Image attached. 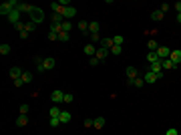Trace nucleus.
Listing matches in <instances>:
<instances>
[{"label": "nucleus", "mask_w": 181, "mask_h": 135, "mask_svg": "<svg viewBox=\"0 0 181 135\" xmlns=\"http://www.w3.org/2000/svg\"><path fill=\"white\" fill-rule=\"evenodd\" d=\"M18 6H20L18 0H8V2H2V4H0V14H2V16H8L10 12H12L14 8H18Z\"/></svg>", "instance_id": "f257e3e1"}, {"label": "nucleus", "mask_w": 181, "mask_h": 135, "mask_svg": "<svg viewBox=\"0 0 181 135\" xmlns=\"http://www.w3.org/2000/svg\"><path fill=\"white\" fill-rule=\"evenodd\" d=\"M30 22H34V24H40V22H44V10L42 8H34L32 10V14H30Z\"/></svg>", "instance_id": "f03ea898"}, {"label": "nucleus", "mask_w": 181, "mask_h": 135, "mask_svg": "<svg viewBox=\"0 0 181 135\" xmlns=\"http://www.w3.org/2000/svg\"><path fill=\"white\" fill-rule=\"evenodd\" d=\"M149 71L151 73H155L159 79L163 77V65H161V61H157V63H153V65H149Z\"/></svg>", "instance_id": "7ed1b4c3"}, {"label": "nucleus", "mask_w": 181, "mask_h": 135, "mask_svg": "<svg viewBox=\"0 0 181 135\" xmlns=\"http://www.w3.org/2000/svg\"><path fill=\"white\" fill-rule=\"evenodd\" d=\"M157 57H159V61H165V58H169V54H171V48H167V47H159L157 51Z\"/></svg>", "instance_id": "20e7f679"}, {"label": "nucleus", "mask_w": 181, "mask_h": 135, "mask_svg": "<svg viewBox=\"0 0 181 135\" xmlns=\"http://www.w3.org/2000/svg\"><path fill=\"white\" fill-rule=\"evenodd\" d=\"M22 69H20V67H12V69H10V71H8V75H10V79H12V81H16V79H22Z\"/></svg>", "instance_id": "39448f33"}, {"label": "nucleus", "mask_w": 181, "mask_h": 135, "mask_svg": "<svg viewBox=\"0 0 181 135\" xmlns=\"http://www.w3.org/2000/svg\"><path fill=\"white\" fill-rule=\"evenodd\" d=\"M6 18H8L10 22H12V24L16 26V24L20 22V10H18V8H14V10H12V12H10L8 16H6Z\"/></svg>", "instance_id": "423d86ee"}, {"label": "nucleus", "mask_w": 181, "mask_h": 135, "mask_svg": "<svg viewBox=\"0 0 181 135\" xmlns=\"http://www.w3.org/2000/svg\"><path fill=\"white\" fill-rule=\"evenodd\" d=\"M169 61H171L175 67H179V63H181V51H171V54H169Z\"/></svg>", "instance_id": "0eeeda50"}, {"label": "nucleus", "mask_w": 181, "mask_h": 135, "mask_svg": "<svg viewBox=\"0 0 181 135\" xmlns=\"http://www.w3.org/2000/svg\"><path fill=\"white\" fill-rule=\"evenodd\" d=\"M54 65H57V61H54L53 57H46L42 61V67H44V71H53L54 69Z\"/></svg>", "instance_id": "6e6552de"}, {"label": "nucleus", "mask_w": 181, "mask_h": 135, "mask_svg": "<svg viewBox=\"0 0 181 135\" xmlns=\"http://www.w3.org/2000/svg\"><path fill=\"white\" fill-rule=\"evenodd\" d=\"M72 16H76V8H75V6H68V8H65V10H62V18L71 20Z\"/></svg>", "instance_id": "1a4fd4ad"}, {"label": "nucleus", "mask_w": 181, "mask_h": 135, "mask_svg": "<svg viewBox=\"0 0 181 135\" xmlns=\"http://www.w3.org/2000/svg\"><path fill=\"white\" fill-rule=\"evenodd\" d=\"M50 99H53V103H62V99H65V93H62L61 89H57V91H53Z\"/></svg>", "instance_id": "9d476101"}, {"label": "nucleus", "mask_w": 181, "mask_h": 135, "mask_svg": "<svg viewBox=\"0 0 181 135\" xmlns=\"http://www.w3.org/2000/svg\"><path fill=\"white\" fill-rule=\"evenodd\" d=\"M36 8V6H32V4H28V2H22V4L18 6V10L20 12H26V14H32V10Z\"/></svg>", "instance_id": "9b49d317"}, {"label": "nucleus", "mask_w": 181, "mask_h": 135, "mask_svg": "<svg viewBox=\"0 0 181 135\" xmlns=\"http://www.w3.org/2000/svg\"><path fill=\"white\" fill-rule=\"evenodd\" d=\"M109 54H111V53L107 51V48H101V47H99V48H97V53H95V57L99 58V61H105V58L109 57Z\"/></svg>", "instance_id": "f8f14e48"}, {"label": "nucleus", "mask_w": 181, "mask_h": 135, "mask_svg": "<svg viewBox=\"0 0 181 135\" xmlns=\"http://www.w3.org/2000/svg\"><path fill=\"white\" fill-rule=\"evenodd\" d=\"M139 77V71L135 67H127V79L129 81H135V79Z\"/></svg>", "instance_id": "ddd939ff"}, {"label": "nucleus", "mask_w": 181, "mask_h": 135, "mask_svg": "<svg viewBox=\"0 0 181 135\" xmlns=\"http://www.w3.org/2000/svg\"><path fill=\"white\" fill-rule=\"evenodd\" d=\"M105 117H95V119H93V127H95V129H103V127H105Z\"/></svg>", "instance_id": "4468645a"}, {"label": "nucleus", "mask_w": 181, "mask_h": 135, "mask_svg": "<svg viewBox=\"0 0 181 135\" xmlns=\"http://www.w3.org/2000/svg\"><path fill=\"white\" fill-rule=\"evenodd\" d=\"M113 47H115L113 39H101V48H107V51H111Z\"/></svg>", "instance_id": "2eb2a0df"}, {"label": "nucleus", "mask_w": 181, "mask_h": 135, "mask_svg": "<svg viewBox=\"0 0 181 135\" xmlns=\"http://www.w3.org/2000/svg\"><path fill=\"white\" fill-rule=\"evenodd\" d=\"M145 83H155V81H159V77H157V75H155V73H151V71H147V73H145Z\"/></svg>", "instance_id": "dca6fc26"}, {"label": "nucleus", "mask_w": 181, "mask_h": 135, "mask_svg": "<svg viewBox=\"0 0 181 135\" xmlns=\"http://www.w3.org/2000/svg\"><path fill=\"white\" fill-rule=\"evenodd\" d=\"M101 22H89V34H99Z\"/></svg>", "instance_id": "f3484780"}, {"label": "nucleus", "mask_w": 181, "mask_h": 135, "mask_svg": "<svg viewBox=\"0 0 181 135\" xmlns=\"http://www.w3.org/2000/svg\"><path fill=\"white\" fill-rule=\"evenodd\" d=\"M157 61H159L157 53H155V51H149V54H147V63H149V65H153V63H157Z\"/></svg>", "instance_id": "a211bd4d"}, {"label": "nucleus", "mask_w": 181, "mask_h": 135, "mask_svg": "<svg viewBox=\"0 0 181 135\" xmlns=\"http://www.w3.org/2000/svg\"><path fill=\"white\" fill-rule=\"evenodd\" d=\"M161 65H163V71H173V69H177L175 65L169 61V58H165V61H161Z\"/></svg>", "instance_id": "6ab92c4d"}, {"label": "nucleus", "mask_w": 181, "mask_h": 135, "mask_svg": "<svg viewBox=\"0 0 181 135\" xmlns=\"http://www.w3.org/2000/svg\"><path fill=\"white\" fill-rule=\"evenodd\" d=\"M61 113H62V109H61V107L53 105V107H50V111H48V115H50V117H61Z\"/></svg>", "instance_id": "aec40b11"}, {"label": "nucleus", "mask_w": 181, "mask_h": 135, "mask_svg": "<svg viewBox=\"0 0 181 135\" xmlns=\"http://www.w3.org/2000/svg\"><path fill=\"white\" fill-rule=\"evenodd\" d=\"M28 123V115H18V119H16V127H24Z\"/></svg>", "instance_id": "412c9836"}, {"label": "nucleus", "mask_w": 181, "mask_h": 135, "mask_svg": "<svg viewBox=\"0 0 181 135\" xmlns=\"http://www.w3.org/2000/svg\"><path fill=\"white\" fill-rule=\"evenodd\" d=\"M71 28H72V22H68V20H65V22L61 24V32H71Z\"/></svg>", "instance_id": "4be33fe9"}, {"label": "nucleus", "mask_w": 181, "mask_h": 135, "mask_svg": "<svg viewBox=\"0 0 181 135\" xmlns=\"http://www.w3.org/2000/svg\"><path fill=\"white\" fill-rule=\"evenodd\" d=\"M163 16H165V14H163L161 10H153V12H151V18L155 20V22H159V20H163Z\"/></svg>", "instance_id": "5701e85b"}, {"label": "nucleus", "mask_w": 181, "mask_h": 135, "mask_svg": "<svg viewBox=\"0 0 181 135\" xmlns=\"http://www.w3.org/2000/svg\"><path fill=\"white\" fill-rule=\"evenodd\" d=\"M22 83H24V85H28V83H32V73L24 71V73H22Z\"/></svg>", "instance_id": "b1692460"}, {"label": "nucleus", "mask_w": 181, "mask_h": 135, "mask_svg": "<svg viewBox=\"0 0 181 135\" xmlns=\"http://www.w3.org/2000/svg\"><path fill=\"white\" fill-rule=\"evenodd\" d=\"M129 85H133V87H143V85H145V79L143 77H137L135 81H129Z\"/></svg>", "instance_id": "393cba45"}, {"label": "nucleus", "mask_w": 181, "mask_h": 135, "mask_svg": "<svg viewBox=\"0 0 181 135\" xmlns=\"http://www.w3.org/2000/svg\"><path fill=\"white\" fill-rule=\"evenodd\" d=\"M58 119H61V123H68V121H71L72 117H71V113H68V111H62Z\"/></svg>", "instance_id": "a878e982"}, {"label": "nucleus", "mask_w": 181, "mask_h": 135, "mask_svg": "<svg viewBox=\"0 0 181 135\" xmlns=\"http://www.w3.org/2000/svg\"><path fill=\"white\" fill-rule=\"evenodd\" d=\"M97 48L93 47V44H85V54H90V57H95Z\"/></svg>", "instance_id": "bb28decb"}, {"label": "nucleus", "mask_w": 181, "mask_h": 135, "mask_svg": "<svg viewBox=\"0 0 181 135\" xmlns=\"http://www.w3.org/2000/svg\"><path fill=\"white\" fill-rule=\"evenodd\" d=\"M79 30H81V32H89V22H87V20H81V22H79Z\"/></svg>", "instance_id": "cd10ccee"}, {"label": "nucleus", "mask_w": 181, "mask_h": 135, "mask_svg": "<svg viewBox=\"0 0 181 135\" xmlns=\"http://www.w3.org/2000/svg\"><path fill=\"white\" fill-rule=\"evenodd\" d=\"M147 47H149V51H157V48H159V44H157V40H155V39H149Z\"/></svg>", "instance_id": "c85d7f7f"}, {"label": "nucleus", "mask_w": 181, "mask_h": 135, "mask_svg": "<svg viewBox=\"0 0 181 135\" xmlns=\"http://www.w3.org/2000/svg\"><path fill=\"white\" fill-rule=\"evenodd\" d=\"M34 28H36V24H34V22H24V30H26V32H28V34L32 32Z\"/></svg>", "instance_id": "c756f323"}, {"label": "nucleus", "mask_w": 181, "mask_h": 135, "mask_svg": "<svg viewBox=\"0 0 181 135\" xmlns=\"http://www.w3.org/2000/svg\"><path fill=\"white\" fill-rule=\"evenodd\" d=\"M8 53H10V44L2 43V44H0V54H8Z\"/></svg>", "instance_id": "7c9ffc66"}, {"label": "nucleus", "mask_w": 181, "mask_h": 135, "mask_svg": "<svg viewBox=\"0 0 181 135\" xmlns=\"http://www.w3.org/2000/svg\"><path fill=\"white\" fill-rule=\"evenodd\" d=\"M113 43H115V44H119V47H123V43H125V36L117 34V36H113Z\"/></svg>", "instance_id": "2f4dec72"}, {"label": "nucleus", "mask_w": 181, "mask_h": 135, "mask_svg": "<svg viewBox=\"0 0 181 135\" xmlns=\"http://www.w3.org/2000/svg\"><path fill=\"white\" fill-rule=\"evenodd\" d=\"M109 53H111V54H121V53H123V47H119V44H115V47L111 48Z\"/></svg>", "instance_id": "473e14b6"}, {"label": "nucleus", "mask_w": 181, "mask_h": 135, "mask_svg": "<svg viewBox=\"0 0 181 135\" xmlns=\"http://www.w3.org/2000/svg\"><path fill=\"white\" fill-rule=\"evenodd\" d=\"M28 103H22V105H20V115H28Z\"/></svg>", "instance_id": "72a5a7b5"}, {"label": "nucleus", "mask_w": 181, "mask_h": 135, "mask_svg": "<svg viewBox=\"0 0 181 135\" xmlns=\"http://www.w3.org/2000/svg\"><path fill=\"white\" fill-rule=\"evenodd\" d=\"M58 125H61V119H58V117H50V127L54 129V127H58Z\"/></svg>", "instance_id": "f704fd0d"}, {"label": "nucleus", "mask_w": 181, "mask_h": 135, "mask_svg": "<svg viewBox=\"0 0 181 135\" xmlns=\"http://www.w3.org/2000/svg\"><path fill=\"white\" fill-rule=\"evenodd\" d=\"M72 93H65V99H62V103H72Z\"/></svg>", "instance_id": "c9c22d12"}, {"label": "nucleus", "mask_w": 181, "mask_h": 135, "mask_svg": "<svg viewBox=\"0 0 181 135\" xmlns=\"http://www.w3.org/2000/svg\"><path fill=\"white\" fill-rule=\"evenodd\" d=\"M58 40H61V43H67L68 40V32H61L58 34Z\"/></svg>", "instance_id": "e433bc0d"}, {"label": "nucleus", "mask_w": 181, "mask_h": 135, "mask_svg": "<svg viewBox=\"0 0 181 135\" xmlns=\"http://www.w3.org/2000/svg\"><path fill=\"white\" fill-rule=\"evenodd\" d=\"M99 63H101V61H99L97 57H90V61H89V65H90V67H97Z\"/></svg>", "instance_id": "4c0bfd02"}, {"label": "nucleus", "mask_w": 181, "mask_h": 135, "mask_svg": "<svg viewBox=\"0 0 181 135\" xmlns=\"http://www.w3.org/2000/svg\"><path fill=\"white\" fill-rule=\"evenodd\" d=\"M169 8H171V4H167V2H165V4H161V8H159V10H161L163 14H165V12H167Z\"/></svg>", "instance_id": "58836bf2"}, {"label": "nucleus", "mask_w": 181, "mask_h": 135, "mask_svg": "<svg viewBox=\"0 0 181 135\" xmlns=\"http://www.w3.org/2000/svg\"><path fill=\"white\" fill-rule=\"evenodd\" d=\"M165 135H179V133H177L175 127H171V129H167V131H165Z\"/></svg>", "instance_id": "ea45409f"}, {"label": "nucleus", "mask_w": 181, "mask_h": 135, "mask_svg": "<svg viewBox=\"0 0 181 135\" xmlns=\"http://www.w3.org/2000/svg\"><path fill=\"white\" fill-rule=\"evenodd\" d=\"M48 39L50 40H58V34L57 32H48Z\"/></svg>", "instance_id": "a19ab883"}, {"label": "nucleus", "mask_w": 181, "mask_h": 135, "mask_svg": "<svg viewBox=\"0 0 181 135\" xmlns=\"http://www.w3.org/2000/svg\"><path fill=\"white\" fill-rule=\"evenodd\" d=\"M173 8H175V10H177V14H179V12H181V0H179V2H175V4H173Z\"/></svg>", "instance_id": "79ce46f5"}, {"label": "nucleus", "mask_w": 181, "mask_h": 135, "mask_svg": "<svg viewBox=\"0 0 181 135\" xmlns=\"http://www.w3.org/2000/svg\"><path fill=\"white\" fill-rule=\"evenodd\" d=\"M90 40H93V43H99L101 36H99V34H90Z\"/></svg>", "instance_id": "37998d69"}, {"label": "nucleus", "mask_w": 181, "mask_h": 135, "mask_svg": "<svg viewBox=\"0 0 181 135\" xmlns=\"http://www.w3.org/2000/svg\"><path fill=\"white\" fill-rule=\"evenodd\" d=\"M28 36H30V34L26 32V30H20V39H28Z\"/></svg>", "instance_id": "c03bdc74"}, {"label": "nucleus", "mask_w": 181, "mask_h": 135, "mask_svg": "<svg viewBox=\"0 0 181 135\" xmlns=\"http://www.w3.org/2000/svg\"><path fill=\"white\" fill-rule=\"evenodd\" d=\"M22 85H24L22 79H16V81H14V87H22Z\"/></svg>", "instance_id": "a18cd8bd"}, {"label": "nucleus", "mask_w": 181, "mask_h": 135, "mask_svg": "<svg viewBox=\"0 0 181 135\" xmlns=\"http://www.w3.org/2000/svg\"><path fill=\"white\" fill-rule=\"evenodd\" d=\"M85 127H93V119H85Z\"/></svg>", "instance_id": "49530a36"}, {"label": "nucleus", "mask_w": 181, "mask_h": 135, "mask_svg": "<svg viewBox=\"0 0 181 135\" xmlns=\"http://www.w3.org/2000/svg\"><path fill=\"white\" fill-rule=\"evenodd\" d=\"M177 22H181V12H179V14H177Z\"/></svg>", "instance_id": "de8ad7c7"}]
</instances>
